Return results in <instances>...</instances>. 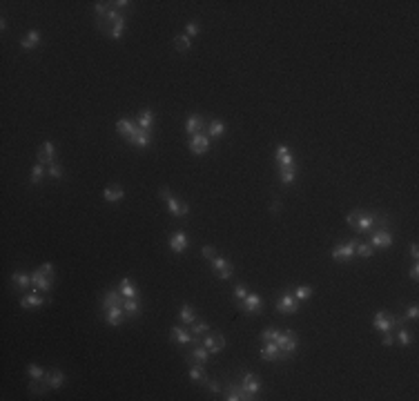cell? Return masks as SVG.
<instances>
[{"instance_id": "obj_1", "label": "cell", "mask_w": 419, "mask_h": 401, "mask_svg": "<svg viewBox=\"0 0 419 401\" xmlns=\"http://www.w3.org/2000/svg\"><path fill=\"white\" fill-rule=\"evenodd\" d=\"M346 223L350 228H354L359 234H368L372 230H388L390 219L388 216H379L375 212H363V210H354L346 216Z\"/></svg>"}, {"instance_id": "obj_2", "label": "cell", "mask_w": 419, "mask_h": 401, "mask_svg": "<svg viewBox=\"0 0 419 401\" xmlns=\"http://www.w3.org/2000/svg\"><path fill=\"white\" fill-rule=\"evenodd\" d=\"M54 283V265L45 263L31 274V292H49Z\"/></svg>"}, {"instance_id": "obj_3", "label": "cell", "mask_w": 419, "mask_h": 401, "mask_svg": "<svg viewBox=\"0 0 419 401\" xmlns=\"http://www.w3.org/2000/svg\"><path fill=\"white\" fill-rule=\"evenodd\" d=\"M274 343H277L279 350H281V359H288L290 354L297 352V348H299V336H297V332H294V330H281L279 339L274 341Z\"/></svg>"}, {"instance_id": "obj_4", "label": "cell", "mask_w": 419, "mask_h": 401, "mask_svg": "<svg viewBox=\"0 0 419 401\" xmlns=\"http://www.w3.org/2000/svg\"><path fill=\"white\" fill-rule=\"evenodd\" d=\"M159 194H161V199H165V203H168L169 214H174V216H187L190 214V205H185V203L178 201L176 196H172L168 187H161Z\"/></svg>"}, {"instance_id": "obj_5", "label": "cell", "mask_w": 419, "mask_h": 401, "mask_svg": "<svg viewBox=\"0 0 419 401\" xmlns=\"http://www.w3.org/2000/svg\"><path fill=\"white\" fill-rule=\"evenodd\" d=\"M357 245H359V239H352V241L343 243V245L335 247L333 250V259L339 261V263H348L352 261V256H357Z\"/></svg>"}, {"instance_id": "obj_6", "label": "cell", "mask_w": 419, "mask_h": 401, "mask_svg": "<svg viewBox=\"0 0 419 401\" xmlns=\"http://www.w3.org/2000/svg\"><path fill=\"white\" fill-rule=\"evenodd\" d=\"M201 345H205L210 354H219L228 343H225V339H223V334H221V332H212V330H210V332H205V336L201 339Z\"/></svg>"}, {"instance_id": "obj_7", "label": "cell", "mask_w": 419, "mask_h": 401, "mask_svg": "<svg viewBox=\"0 0 419 401\" xmlns=\"http://www.w3.org/2000/svg\"><path fill=\"white\" fill-rule=\"evenodd\" d=\"M187 147H190V152H192V154H196V156L205 154V152L210 150V136H208V132H199V134H194V136H190Z\"/></svg>"}, {"instance_id": "obj_8", "label": "cell", "mask_w": 419, "mask_h": 401, "mask_svg": "<svg viewBox=\"0 0 419 401\" xmlns=\"http://www.w3.org/2000/svg\"><path fill=\"white\" fill-rule=\"evenodd\" d=\"M210 263H212V270H214V274L219 276L221 281H228V279H232V274H234V267H232V263H230L228 259H223V256H214V259H212Z\"/></svg>"}, {"instance_id": "obj_9", "label": "cell", "mask_w": 419, "mask_h": 401, "mask_svg": "<svg viewBox=\"0 0 419 401\" xmlns=\"http://www.w3.org/2000/svg\"><path fill=\"white\" fill-rule=\"evenodd\" d=\"M395 243V237L390 230H372L370 232V245L372 247H381V250H386V247H390Z\"/></svg>"}, {"instance_id": "obj_10", "label": "cell", "mask_w": 419, "mask_h": 401, "mask_svg": "<svg viewBox=\"0 0 419 401\" xmlns=\"http://www.w3.org/2000/svg\"><path fill=\"white\" fill-rule=\"evenodd\" d=\"M241 388L246 395H250V399H256V395L261 393V381L259 377L254 375V372H246V375L241 377Z\"/></svg>"}, {"instance_id": "obj_11", "label": "cell", "mask_w": 419, "mask_h": 401, "mask_svg": "<svg viewBox=\"0 0 419 401\" xmlns=\"http://www.w3.org/2000/svg\"><path fill=\"white\" fill-rule=\"evenodd\" d=\"M239 308H241L246 315H259L261 308H263V299H261L259 294L250 292L246 299H243V301H239Z\"/></svg>"}, {"instance_id": "obj_12", "label": "cell", "mask_w": 419, "mask_h": 401, "mask_svg": "<svg viewBox=\"0 0 419 401\" xmlns=\"http://www.w3.org/2000/svg\"><path fill=\"white\" fill-rule=\"evenodd\" d=\"M372 328L379 330V332H393L395 330V315H386V312H377L375 319H372Z\"/></svg>"}, {"instance_id": "obj_13", "label": "cell", "mask_w": 419, "mask_h": 401, "mask_svg": "<svg viewBox=\"0 0 419 401\" xmlns=\"http://www.w3.org/2000/svg\"><path fill=\"white\" fill-rule=\"evenodd\" d=\"M277 312L279 315H297L299 312V303L292 294H281L277 301Z\"/></svg>"}, {"instance_id": "obj_14", "label": "cell", "mask_w": 419, "mask_h": 401, "mask_svg": "<svg viewBox=\"0 0 419 401\" xmlns=\"http://www.w3.org/2000/svg\"><path fill=\"white\" fill-rule=\"evenodd\" d=\"M169 247H172L174 254H181V252H185V247H187V234L183 232V230L172 232V234H169Z\"/></svg>"}, {"instance_id": "obj_15", "label": "cell", "mask_w": 419, "mask_h": 401, "mask_svg": "<svg viewBox=\"0 0 419 401\" xmlns=\"http://www.w3.org/2000/svg\"><path fill=\"white\" fill-rule=\"evenodd\" d=\"M123 301H125V297L121 294V290H107L103 297V301H100V306H103V310H107V308H116V306H123Z\"/></svg>"}, {"instance_id": "obj_16", "label": "cell", "mask_w": 419, "mask_h": 401, "mask_svg": "<svg viewBox=\"0 0 419 401\" xmlns=\"http://www.w3.org/2000/svg\"><path fill=\"white\" fill-rule=\"evenodd\" d=\"M127 319V315H125V310H123V306H116V308H107L105 310V321H107L109 325H121L123 321Z\"/></svg>"}, {"instance_id": "obj_17", "label": "cell", "mask_w": 419, "mask_h": 401, "mask_svg": "<svg viewBox=\"0 0 419 401\" xmlns=\"http://www.w3.org/2000/svg\"><path fill=\"white\" fill-rule=\"evenodd\" d=\"M185 132L190 134V136H194V134H199V132H208V121H205L203 116H190L185 121Z\"/></svg>"}, {"instance_id": "obj_18", "label": "cell", "mask_w": 419, "mask_h": 401, "mask_svg": "<svg viewBox=\"0 0 419 401\" xmlns=\"http://www.w3.org/2000/svg\"><path fill=\"white\" fill-rule=\"evenodd\" d=\"M225 401H252L250 399V395H246L243 393V388L241 386H237V384H228V388H225Z\"/></svg>"}, {"instance_id": "obj_19", "label": "cell", "mask_w": 419, "mask_h": 401, "mask_svg": "<svg viewBox=\"0 0 419 401\" xmlns=\"http://www.w3.org/2000/svg\"><path fill=\"white\" fill-rule=\"evenodd\" d=\"M47 301H49L47 297H40L38 292H31L29 297H22V299H20V306L25 308V310H36V308L45 306Z\"/></svg>"}, {"instance_id": "obj_20", "label": "cell", "mask_w": 419, "mask_h": 401, "mask_svg": "<svg viewBox=\"0 0 419 401\" xmlns=\"http://www.w3.org/2000/svg\"><path fill=\"white\" fill-rule=\"evenodd\" d=\"M150 141H152V132L150 130H141V127L132 134V138H130V143L134 147H139V150H145V147L150 145Z\"/></svg>"}, {"instance_id": "obj_21", "label": "cell", "mask_w": 419, "mask_h": 401, "mask_svg": "<svg viewBox=\"0 0 419 401\" xmlns=\"http://www.w3.org/2000/svg\"><path fill=\"white\" fill-rule=\"evenodd\" d=\"M261 359L263 361H279L281 359V350L274 341H265V345L261 348Z\"/></svg>"}, {"instance_id": "obj_22", "label": "cell", "mask_w": 419, "mask_h": 401, "mask_svg": "<svg viewBox=\"0 0 419 401\" xmlns=\"http://www.w3.org/2000/svg\"><path fill=\"white\" fill-rule=\"evenodd\" d=\"M185 359H187L190 363L196 361V363H203V366H205V363L210 361V352H208V348H205V345L199 343V345H194V348H192V352L187 354Z\"/></svg>"}, {"instance_id": "obj_23", "label": "cell", "mask_w": 419, "mask_h": 401, "mask_svg": "<svg viewBox=\"0 0 419 401\" xmlns=\"http://www.w3.org/2000/svg\"><path fill=\"white\" fill-rule=\"evenodd\" d=\"M54 160H56V147H54L52 141H47L38 152V163L49 165V163H54Z\"/></svg>"}, {"instance_id": "obj_24", "label": "cell", "mask_w": 419, "mask_h": 401, "mask_svg": "<svg viewBox=\"0 0 419 401\" xmlns=\"http://www.w3.org/2000/svg\"><path fill=\"white\" fill-rule=\"evenodd\" d=\"M118 290H121V294L125 299H141V292H139V288H136L134 283H132V279H121V285H118Z\"/></svg>"}, {"instance_id": "obj_25", "label": "cell", "mask_w": 419, "mask_h": 401, "mask_svg": "<svg viewBox=\"0 0 419 401\" xmlns=\"http://www.w3.org/2000/svg\"><path fill=\"white\" fill-rule=\"evenodd\" d=\"M169 339L178 345H187V343H192V332H185L181 325H174L172 332H169Z\"/></svg>"}, {"instance_id": "obj_26", "label": "cell", "mask_w": 419, "mask_h": 401, "mask_svg": "<svg viewBox=\"0 0 419 401\" xmlns=\"http://www.w3.org/2000/svg\"><path fill=\"white\" fill-rule=\"evenodd\" d=\"M38 45H40V34H38L36 29L27 31V34L20 38V47H22V49H27V52H29V49H36Z\"/></svg>"}, {"instance_id": "obj_27", "label": "cell", "mask_w": 419, "mask_h": 401, "mask_svg": "<svg viewBox=\"0 0 419 401\" xmlns=\"http://www.w3.org/2000/svg\"><path fill=\"white\" fill-rule=\"evenodd\" d=\"M123 310H125L127 319H139L141 312H143L139 299H125V301H123Z\"/></svg>"}, {"instance_id": "obj_28", "label": "cell", "mask_w": 419, "mask_h": 401, "mask_svg": "<svg viewBox=\"0 0 419 401\" xmlns=\"http://www.w3.org/2000/svg\"><path fill=\"white\" fill-rule=\"evenodd\" d=\"M65 379H67V377L63 375L61 370H49L47 375H45V381H47L49 390H56V388H61V386L65 384Z\"/></svg>"}, {"instance_id": "obj_29", "label": "cell", "mask_w": 419, "mask_h": 401, "mask_svg": "<svg viewBox=\"0 0 419 401\" xmlns=\"http://www.w3.org/2000/svg\"><path fill=\"white\" fill-rule=\"evenodd\" d=\"M136 130H139V125H136L134 121H127V118H121V121L116 123V132L121 134V136H125L127 141H130L132 134H134Z\"/></svg>"}, {"instance_id": "obj_30", "label": "cell", "mask_w": 419, "mask_h": 401, "mask_svg": "<svg viewBox=\"0 0 419 401\" xmlns=\"http://www.w3.org/2000/svg\"><path fill=\"white\" fill-rule=\"evenodd\" d=\"M187 375H190V379L194 381V384L205 386V381H208V375H205V370H203V363H194V366H190Z\"/></svg>"}, {"instance_id": "obj_31", "label": "cell", "mask_w": 419, "mask_h": 401, "mask_svg": "<svg viewBox=\"0 0 419 401\" xmlns=\"http://www.w3.org/2000/svg\"><path fill=\"white\" fill-rule=\"evenodd\" d=\"M279 178L285 185H292V181L297 178V167L294 165H279Z\"/></svg>"}, {"instance_id": "obj_32", "label": "cell", "mask_w": 419, "mask_h": 401, "mask_svg": "<svg viewBox=\"0 0 419 401\" xmlns=\"http://www.w3.org/2000/svg\"><path fill=\"white\" fill-rule=\"evenodd\" d=\"M136 125L141 127V130H152V125H154V112H152L150 107L143 109L139 114V121H136Z\"/></svg>"}, {"instance_id": "obj_33", "label": "cell", "mask_w": 419, "mask_h": 401, "mask_svg": "<svg viewBox=\"0 0 419 401\" xmlns=\"http://www.w3.org/2000/svg\"><path fill=\"white\" fill-rule=\"evenodd\" d=\"M223 134H225V123L223 121L214 118V121L208 123V136H210V141H212V138H221Z\"/></svg>"}, {"instance_id": "obj_34", "label": "cell", "mask_w": 419, "mask_h": 401, "mask_svg": "<svg viewBox=\"0 0 419 401\" xmlns=\"http://www.w3.org/2000/svg\"><path fill=\"white\" fill-rule=\"evenodd\" d=\"M123 196H125L123 187H105V192H103V199L107 203H118V201H123Z\"/></svg>"}, {"instance_id": "obj_35", "label": "cell", "mask_w": 419, "mask_h": 401, "mask_svg": "<svg viewBox=\"0 0 419 401\" xmlns=\"http://www.w3.org/2000/svg\"><path fill=\"white\" fill-rule=\"evenodd\" d=\"M11 281L16 283L18 290H29V288H31V276L25 274V272H13V274H11Z\"/></svg>"}, {"instance_id": "obj_36", "label": "cell", "mask_w": 419, "mask_h": 401, "mask_svg": "<svg viewBox=\"0 0 419 401\" xmlns=\"http://www.w3.org/2000/svg\"><path fill=\"white\" fill-rule=\"evenodd\" d=\"M274 156H277V163H279V165H294V159L290 156L288 145H277V152H274Z\"/></svg>"}, {"instance_id": "obj_37", "label": "cell", "mask_w": 419, "mask_h": 401, "mask_svg": "<svg viewBox=\"0 0 419 401\" xmlns=\"http://www.w3.org/2000/svg\"><path fill=\"white\" fill-rule=\"evenodd\" d=\"M194 321H196V312H194V308H192L190 303H183V306H181V323L192 325Z\"/></svg>"}, {"instance_id": "obj_38", "label": "cell", "mask_w": 419, "mask_h": 401, "mask_svg": "<svg viewBox=\"0 0 419 401\" xmlns=\"http://www.w3.org/2000/svg\"><path fill=\"white\" fill-rule=\"evenodd\" d=\"M40 381H43V379H31L29 381V393L31 395H45L49 390L47 381H45V384H40Z\"/></svg>"}, {"instance_id": "obj_39", "label": "cell", "mask_w": 419, "mask_h": 401, "mask_svg": "<svg viewBox=\"0 0 419 401\" xmlns=\"http://www.w3.org/2000/svg\"><path fill=\"white\" fill-rule=\"evenodd\" d=\"M45 176V163H36L34 169H31V185H38Z\"/></svg>"}, {"instance_id": "obj_40", "label": "cell", "mask_w": 419, "mask_h": 401, "mask_svg": "<svg viewBox=\"0 0 419 401\" xmlns=\"http://www.w3.org/2000/svg\"><path fill=\"white\" fill-rule=\"evenodd\" d=\"M190 47H192V38H187V36H176L174 38V49L176 52H187Z\"/></svg>"}, {"instance_id": "obj_41", "label": "cell", "mask_w": 419, "mask_h": 401, "mask_svg": "<svg viewBox=\"0 0 419 401\" xmlns=\"http://www.w3.org/2000/svg\"><path fill=\"white\" fill-rule=\"evenodd\" d=\"M310 294H312V288H310V285H297V288H294V294H292V297L297 299V301H303V299H310Z\"/></svg>"}, {"instance_id": "obj_42", "label": "cell", "mask_w": 419, "mask_h": 401, "mask_svg": "<svg viewBox=\"0 0 419 401\" xmlns=\"http://www.w3.org/2000/svg\"><path fill=\"white\" fill-rule=\"evenodd\" d=\"M190 332H192V334H199V336H201V334H205V332H210V325H208V323H205V321H201V319H196V321H194V323H192V325H190Z\"/></svg>"}, {"instance_id": "obj_43", "label": "cell", "mask_w": 419, "mask_h": 401, "mask_svg": "<svg viewBox=\"0 0 419 401\" xmlns=\"http://www.w3.org/2000/svg\"><path fill=\"white\" fill-rule=\"evenodd\" d=\"M372 254H375V247H372L370 243H359V245H357V256H361V259H370Z\"/></svg>"}, {"instance_id": "obj_44", "label": "cell", "mask_w": 419, "mask_h": 401, "mask_svg": "<svg viewBox=\"0 0 419 401\" xmlns=\"http://www.w3.org/2000/svg\"><path fill=\"white\" fill-rule=\"evenodd\" d=\"M27 375H29V379H43L45 381V375H47V372H45L40 366H34V363H31V366H27Z\"/></svg>"}, {"instance_id": "obj_45", "label": "cell", "mask_w": 419, "mask_h": 401, "mask_svg": "<svg viewBox=\"0 0 419 401\" xmlns=\"http://www.w3.org/2000/svg\"><path fill=\"white\" fill-rule=\"evenodd\" d=\"M397 339H399V345H402V348H408V345L413 343V334L408 332L406 328H399V332H397Z\"/></svg>"}, {"instance_id": "obj_46", "label": "cell", "mask_w": 419, "mask_h": 401, "mask_svg": "<svg viewBox=\"0 0 419 401\" xmlns=\"http://www.w3.org/2000/svg\"><path fill=\"white\" fill-rule=\"evenodd\" d=\"M279 334H281V330H277V328H270V330H263V332L259 334V339L263 341V343H265V341H277V339H279Z\"/></svg>"}, {"instance_id": "obj_47", "label": "cell", "mask_w": 419, "mask_h": 401, "mask_svg": "<svg viewBox=\"0 0 419 401\" xmlns=\"http://www.w3.org/2000/svg\"><path fill=\"white\" fill-rule=\"evenodd\" d=\"M125 36V22H118V25H112V31H109V38L118 40Z\"/></svg>"}, {"instance_id": "obj_48", "label": "cell", "mask_w": 419, "mask_h": 401, "mask_svg": "<svg viewBox=\"0 0 419 401\" xmlns=\"http://www.w3.org/2000/svg\"><path fill=\"white\" fill-rule=\"evenodd\" d=\"M47 174L52 178H63V167L61 165L56 163V160H54V163H49V167H47Z\"/></svg>"}, {"instance_id": "obj_49", "label": "cell", "mask_w": 419, "mask_h": 401, "mask_svg": "<svg viewBox=\"0 0 419 401\" xmlns=\"http://www.w3.org/2000/svg\"><path fill=\"white\" fill-rule=\"evenodd\" d=\"M248 294H250V292H248V288H246L243 283L234 285V299H237V301H243V299H246Z\"/></svg>"}, {"instance_id": "obj_50", "label": "cell", "mask_w": 419, "mask_h": 401, "mask_svg": "<svg viewBox=\"0 0 419 401\" xmlns=\"http://www.w3.org/2000/svg\"><path fill=\"white\" fill-rule=\"evenodd\" d=\"M94 11H96V16H98V20H103V18L107 16L109 9H107V4H105V2H96L94 4Z\"/></svg>"}, {"instance_id": "obj_51", "label": "cell", "mask_w": 419, "mask_h": 401, "mask_svg": "<svg viewBox=\"0 0 419 401\" xmlns=\"http://www.w3.org/2000/svg\"><path fill=\"white\" fill-rule=\"evenodd\" d=\"M196 34H199V22H194V20H192V22H187V27H185V36H187V38H194Z\"/></svg>"}, {"instance_id": "obj_52", "label": "cell", "mask_w": 419, "mask_h": 401, "mask_svg": "<svg viewBox=\"0 0 419 401\" xmlns=\"http://www.w3.org/2000/svg\"><path fill=\"white\" fill-rule=\"evenodd\" d=\"M417 315H419V306L417 303H411V306H408V310H406V315H404V319H417Z\"/></svg>"}, {"instance_id": "obj_53", "label": "cell", "mask_w": 419, "mask_h": 401, "mask_svg": "<svg viewBox=\"0 0 419 401\" xmlns=\"http://www.w3.org/2000/svg\"><path fill=\"white\" fill-rule=\"evenodd\" d=\"M201 254H203V259L205 261H212L216 256V247H212V245H205L203 250H201Z\"/></svg>"}, {"instance_id": "obj_54", "label": "cell", "mask_w": 419, "mask_h": 401, "mask_svg": "<svg viewBox=\"0 0 419 401\" xmlns=\"http://www.w3.org/2000/svg\"><path fill=\"white\" fill-rule=\"evenodd\" d=\"M205 388H208L210 393H214V395H216V393H221L219 381H214V379H208V381H205Z\"/></svg>"}, {"instance_id": "obj_55", "label": "cell", "mask_w": 419, "mask_h": 401, "mask_svg": "<svg viewBox=\"0 0 419 401\" xmlns=\"http://www.w3.org/2000/svg\"><path fill=\"white\" fill-rule=\"evenodd\" d=\"M408 276H411L413 281H417V279H419V265H417V261L411 265V270H408Z\"/></svg>"}, {"instance_id": "obj_56", "label": "cell", "mask_w": 419, "mask_h": 401, "mask_svg": "<svg viewBox=\"0 0 419 401\" xmlns=\"http://www.w3.org/2000/svg\"><path fill=\"white\" fill-rule=\"evenodd\" d=\"M395 343V336H393V332H386L384 334V341H381V345H386V348H390V345Z\"/></svg>"}, {"instance_id": "obj_57", "label": "cell", "mask_w": 419, "mask_h": 401, "mask_svg": "<svg viewBox=\"0 0 419 401\" xmlns=\"http://www.w3.org/2000/svg\"><path fill=\"white\" fill-rule=\"evenodd\" d=\"M411 256H413L415 261L419 259V247H417V243H411Z\"/></svg>"}, {"instance_id": "obj_58", "label": "cell", "mask_w": 419, "mask_h": 401, "mask_svg": "<svg viewBox=\"0 0 419 401\" xmlns=\"http://www.w3.org/2000/svg\"><path fill=\"white\" fill-rule=\"evenodd\" d=\"M114 4H116V9H125V7H130L132 2H127V0H116Z\"/></svg>"}]
</instances>
